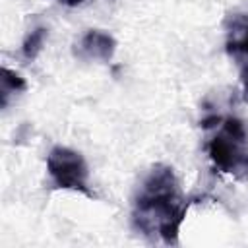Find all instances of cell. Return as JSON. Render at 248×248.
<instances>
[{"label":"cell","mask_w":248,"mask_h":248,"mask_svg":"<svg viewBox=\"0 0 248 248\" xmlns=\"http://www.w3.org/2000/svg\"><path fill=\"white\" fill-rule=\"evenodd\" d=\"M46 172L54 188L76 190L85 194L87 198H93V192L87 186V176H89L87 163L81 157V153L64 145L52 147L46 157Z\"/></svg>","instance_id":"cell-3"},{"label":"cell","mask_w":248,"mask_h":248,"mask_svg":"<svg viewBox=\"0 0 248 248\" xmlns=\"http://www.w3.org/2000/svg\"><path fill=\"white\" fill-rule=\"evenodd\" d=\"M221 130L215 134L205 149L213 167L221 172L232 174L238 180L248 178V134L244 122L236 116L221 120Z\"/></svg>","instance_id":"cell-2"},{"label":"cell","mask_w":248,"mask_h":248,"mask_svg":"<svg viewBox=\"0 0 248 248\" xmlns=\"http://www.w3.org/2000/svg\"><path fill=\"white\" fill-rule=\"evenodd\" d=\"M116 41L110 33H105L101 29H89L81 35L79 43L74 48V54L81 60H101L108 62L114 56Z\"/></svg>","instance_id":"cell-5"},{"label":"cell","mask_w":248,"mask_h":248,"mask_svg":"<svg viewBox=\"0 0 248 248\" xmlns=\"http://www.w3.org/2000/svg\"><path fill=\"white\" fill-rule=\"evenodd\" d=\"M25 89H27V81L19 74H16L10 68H2V78H0V107L2 108L8 107L10 95H17Z\"/></svg>","instance_id":"cell-6"},{"label":"cell","mask_w":248,"mask_h":248,"mask_svg":"<svg viewBox=\"0 0 248 248\" xmlns=\"http://www.w3.org/2000/svg\"><path fill=\"white\" fill-rule=\"evenodd\" d=\"M45 39H46V27H43V25L35 27V29L25 37V41H23V45H21V56H23L25 60H29V62L35 60L37 54H39L41 48H43Z\"/></svg>","instance_id":"cell-7"},{"label":"cell","mask_w":248,"mask_h":248,"mask_svg":"<svg viewBox=\"0 0 248 248\" xmlns=\"http://www.w3.org/2000/svg\"><path fill=\"white\" fill-rule=\"evenodd\" d=\"M196 200L182 196L172 167L157 163L149 169L134 198L132 225L141 234H157L167 246H176L180 227Z\"/></svg>","instance_id":"cell-1"},{"label":"cell","mask_w":248,"mask_h":248,"mask_svg":"<svg viewBox=\"0 0 248 248\" xmlns=\"http://www.w3.org/2000/svg\"><path fill=\"white\" fill-rule=\"evenodd\" d=\"M62 4H66V6H70V8H74V6H79V4H83L85 0H60Z\"/></svg>","instance_id":"cell-8"},{"label":"cell","mask_w":248,"mask_h":248,"mask_svg":"<svg viewBox=\"0 0 248 248\" xmlns=\"http://www.w3.org/2000/svg\"><path fill=\"white\" fill-rule=\"evenodd\" d=\"M227 52L240 68L242 101L248 103V16H234L231 37L227 41Z\"/></svg>","instance_id":"cell-4"}]
</instances>
